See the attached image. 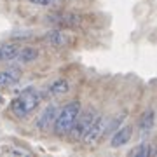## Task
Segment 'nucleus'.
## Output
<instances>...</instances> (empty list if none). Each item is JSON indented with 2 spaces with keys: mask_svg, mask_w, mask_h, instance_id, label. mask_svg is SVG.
Returning a JSON list of instances; mask_svg holds the SVG:
<instances>
[{
  "mask_svg": "<svg viewBox=\"0 0 157 157\" xmlns=\"http://www.w3.org/2000/svg\"><path fill=\"white\" fill-rule=\"evenodd\" d=\"M40 101H42V94H40L39 91L35 89V87H26L21 94H17L11 101V112L19 119L28 117L32 112L37 110Z\"/></svg>",
  "mask_w": 157,
  "mask_h": 157,
  "instance_id": "1",
  "label": "nucleus"
},
{
  "mask_svg": "<svg viewBox=\"0 0 157 157\" xmlns=\"http://www.w3.org/2000/svg\"><path fill=\"white\" fill-rule=\"evenodd\" d=\"M78 112H80V105L78 101H68L67 105H63V108L56 113V119H54V135L56 136H65L70 133L75 119H77Z\"/></svg>",
  "mask_w": 157,
  "mask_h": 157,
  "instance_id": "2",
  "label": "nucleus"
},
{
  "mask_svg": "<svg viewBox=\"0 0 157 157\" xmlns=\"http://www.w3.org/2000/svg\"><path fill=\"white\" fill-rule=\"evenodd\" d=\"M105 129H107V121H105V117H103V115H96L94 121H93L91 126L87 128V131L84 133V136L80 138V141L87 147L96 145V143L100 141L101 136L105 135Z\"/></svg>",
  "mask_w": 157,
  "mask_h": 157,
  "instance_id": "3",
  "label": "nucleus"
},
{
  "mask_svg": "<svg viewBox=\"0 0 157 157\" xmlns=\"http://www.w3.org/2000/svg\"><path fill=\"white\" fill-rule=\"evenodd\" d=\"M96 113L93 110H84V112H78L77 119H75V122H73L72 129H70V135H72V140L77 141L80 140L84 133L87 131V128L91 126V122L94 121Z\"/></svg>",
  "mask_w": 157,
  "mask_h": 157,
  "instance_id": "4",
  "label": "nucleus"
},
{
  "mask_svg": "<svg viewBox=\"0 0 157 157\" xmlns=\"http://www.w3.org/2000/svg\"><path fill=\"white\" fill-rule=\"evenodd\" d=\"M56 113H58V110H56V107H54V105L47 107L44 112L40 113L39 117H37V121H35V126H37V129H40V131H47V129L52 126V122H54Z\"/></svg>",
  "mask_w": 157,
  "mask_h": 157,
  "instance_id": "5",
  "label": "nucleus"
},
{
  "mask_svg": "<svg viewBox=\"0 0 157 157\" xmlns=\"http://www.w3.org/2000/svg\"><path fill=\"white\" fill-rule=\"evenodd\" d=\"M131 136H133V128H131V126H122V128H119L117 131H115V135L112 136L110 147H112V148H119V147L128 145L129 140H131Z\"/></svg>",
  "mask_w": 157,
  "mask_h": 157,
  "instance_id": "6",
  "label": "nucleus"
},
{
  "mask_svg": "<svg viewBox=\"0 0 157 157\" xmlns=\"http://www.w3.org/2000/svg\"><path fill=\"white\" fill-rule=\"evenodd\" d=\"M47 21H51L52 25H58V26H75L78 25V16L75 14H68V12H61V14H52V16H47Z\"/></svg>",
  "mask_w": 157,
  "mask_h": 157,
  "instance_id": "7",
  "label": "nucleus"
},
{
  "mask_svg": "<svg viewBox=\"0 0 157 157\" xmlns=\"http://www.w3.org/2000/svg\"><path fill=\"white\" fill-rule=\"evenodd\" d=\"M45 40L51 45H54V47H63V45H68L72 42L70 35L67 32H61V30H52V32H49V33L45 35Z\"/></svg>",
  "mask_w": 157,
  "mask_h": 157,
  "instance_id": "8",
  "label": "nucleus"
},
{
  "mask_svg": "<svg viewBox=\"0 0 157 157\" xmlns=\"http://www.w3.org/2000/svg\"><path fill=\"white\" fill-rule=\"evenodd\" d=\"M19 77H21V73H19L17 68H9V70L0 72V89L16 84L17 80H19Z\"/></svg>",
  "mask_w": 157,
  "mask_h": 157,
  "instance_id": "9",
  "label": "nucleus"
},
{
  "mask_svg": "<svg viewBox=\"0 0 157 157\" xmlns=\"http://www.w3.org/2000/svg\"><path fill=\"white\" fill-rule=\"evenodd\" d=\"M37 58H39V51H37V49H33V47H21V49H17L14 59H16L17 63L26 65V63L35 61Z\"/></svg>",
  "mask_w": 157,
  "mask_h": 157,
  "instance_id": "10",
  "label": "nucleus"
},
{
  "mask_svg": "<svg viewBox=\"0 0 157 157\" xmlns=\"http://www.w3.org/2000/svg\"><path fill=\"white\" fill-rule=\"evenodd\" d=\"M68 89H70L68 80L58 78V80H54L52 84L47 86V94L49 96H61V94H65V93H68Z\"/></svg>",
  "mask_w": 157,
  "mask_h": 157,
  "instance_id": "11",
  "label": "nucleus"
},
{
  "mask_svg": "<svg viewBox=\"0 0 157 157\" xmlns=\"http://www.w3.org/2000/svg\"><path fill=\"white\" fill-rule=\"evenodd\" d=\"M154 122H155V115H154V112H152V110H148V112L143 113V115H141V119H140V122H138V129H140L141 135L150 133L152 128H154Z\"/></svg>",
  "mask_w": 157,
  "mask_h": 157,
  "instance_id": "12",
  "label": "nucleus"
},
{
  "mask_svg": "<svg viewBox=\"0 0 157 157\" xmlns=\"http://www.w3.org/2000/svg\"><path fill=\"white\" fill-rule=\"evenodd\" d=\"M19 45L14 44V42H7V44L0 45V61H11L16 56Z\"/></svg>",
  "mask_w": 157,
  "mask_h": 157,
  "instance_id": "13",
  "label": "nucleus"
},
{
  "mask_svg": "<svg viewBox=\"0 0 157 157\" xmlns=\"http://www.w3.org/2000/svg\"><path fill=\"white\" fill-rule=\"evenodd\" d=\"M129 155L133 157H148L150 155V143H140L133 150H129Z\"/></svg>",
  "mask_w": 157,
  "mask_h": 157,
  "instance_id": "14",
  "label": "nucleus"
},
{
  "mask_svg": "<svg viewBox=\"0 0 157 157\" xmlns=\"http://www.w3.org/2000/svg\"><path fill=\"white\" fill-rule=\"evenodd\" d=\"M33 6H40V7H51V6H59L61 0H26Z\"/></svg>",
  "mask_w": 157,
  "mask_h": 157,
  "instance_id": "15",
  "label": "nucleus"
},
{
  "mask_svg": "<svg viewBox=\"0 0 157 157\" xmlns=\"http://www.w3.org/2000/svg\"><path fill=\"white\" fill-rule=\"evenodd\" d=\"M2 152L7 154V155H28V152H26V150H21V148H12V147H6Z\"/></svg>",
  "mask_w": 157,
  "mask_h": 157,
  "instance_id": "16",
  "label": "nucleus"
}]
</instances>
